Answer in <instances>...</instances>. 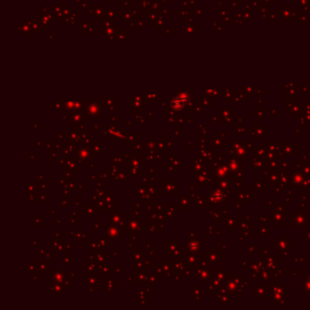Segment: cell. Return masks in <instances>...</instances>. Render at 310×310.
Masks as SVG:
<instances>
[{"label": "cell", "mask_w": 310, "mask_h": 310, "mask_svg": "<svg viewBox=\"0 0 310 310\" xmlns=\"http://www.w3.org/2000/svg\"><path fill=\"white\" fill-rule=\"evenodd\" d=\"M107 234H108V237H110V238H118L120 235V230L118 228H116V227H110L108 228L107 230Z\"/></svg>", "instance_id": "1"}]
</instances>
